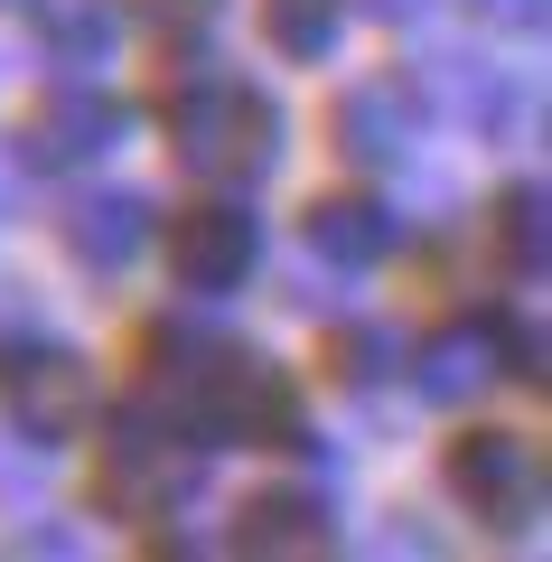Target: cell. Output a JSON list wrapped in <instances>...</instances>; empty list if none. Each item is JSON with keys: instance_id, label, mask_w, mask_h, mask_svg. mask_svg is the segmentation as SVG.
I'll list each match as a JSON object with an SVG mask.
<instances>
[{"instance_id": "1", "label": "cell", "mask_w": 552, "mask_h": 562, "mask_svg": "<svg viewBox=\"0 0 552 562\" xmlns=\"http://www.w3.org/2000/svg\"><path fill=\"white\" fill-rule=\"evenodd\" d=\"M169 140H178V160L206 169V179H254L262 160H272V103L254 94L244 76H198V85H178L169 103Z\"/></svg>"}, {"instance_id": "2", "label": "cell", "mask_w": 552, "mask_h": 562, "mask_svg": "<svg viewBox=\"0 0 552 562\" xmlns=\"http://www.w3.org/2000/svg\"><path fill=\"white\" fill-rule=\"evenodd\" d=\"M188 487H198V450H188V431H159V422L113 431V450H103V506H113L122 525H159Z\"/></svg>"}, {"instance_id": "3", "label": "cell", "mask_w": 552, "mask_h": 562, "mask_svg": "<svg viewBox=\"0 0 552 562\" xmlns=\"http://www.w3.org/2000/svg\"><path fill=\"white\" fill-rule=\"evenodd\" d=\"M450 497L469 516H487V525H533L543 516V460L515 431H469L450 450Z\"/></svg>"}, {"instance_id": "4", "label": "cell", "mask_w": 552, "mask_h": 562, "mask_svg": "<svg viewBox=\"0 0 552 562\" xmlns=\"http://www.w3.org/2000/svg\"><path fill=\"white\" fill-rule=\"evenodd\" d=\"M413 122H421V94L403 76H356L347 94L328 103V140L347 160L384 169V160H413Z\"/></svg>"}, {"instance_id": "5", "label": "cell", "mask_w": 552, "mask_h": 562, "mask_svg": "<svg viewBox=\"0 0 552 562\" xmlns=\"http://www.w3.org/2000/svg\"><path fill=\"white\" fill-rule=\"evenodd\" d=\"M169 262H178L188 291H235L262 262V225L244 216V206H188V216L169 225Z\"/></svg>"}, {"instance_id": "6", "label": "cell", "mask_w": 552, "mask_h": 562, "mask_svg": "<svg viewBox=\"0 0 552 562\" xmlns=\"http://www.w3.org/2000/svg\"><path fill=\"white\" fill-rule=\"evenodd\" d=\"M113 132H122L113 94H94V85H47L38 113L20 122V150L38 169H76V160H94V150H113Z\"/></svg>"}, {"instance_id": "7", "label": "cell", "mask_w": 552, "mask_h": 562, "mask_svg": "<svg viewBox=\"0 0 552 562\" xmlns=\"http://www.w3.org/2000/svg\"><path fill=\"white\" fill-rule=\"evenodd\" d=\"M10 394H20V422L38 441H76L85 422H94V366L66 357V347H29Z\"/></svg>"}, {"instance_id": "8", "label": "cell", "mask_w": 552, "mask_h": 562, "mask_svg": "<svg viewBox=\"0 0 552 562\" xmlns=\"http://www.w3.org/2000/svg\"><path fill=\"white\" fill-rule=\"evenodd\" d=\"M496 375H506L496 319H450V328H431V338L413 347V384L431 403H469V394H487Z\"/></svg>"}, {"instance_id": "9", "label": "cell", "mask_w": 552, "mask_h": 562, "mask_svg": "<svg viewBox=\"0 0 552 562\" xmlns=\"http://www.w3.org/2000/svg\"><path fill=\"white\" fill-rule=\"evenodd\" d=\"M235 543L244 553H281V562H309L337 543V516L309 497V487H272V497H254L235 516Z\"/></svg>"}, {"instance_id": "10", "label": "cell", "mask_w": 552, "mask_h": 562, "mask_svg": "<svg viewBox=\"0 0 552 562\" xmlns=\"http://www.w3.org/2000/svg\"><path fill=\"white\" fill-rule=\"evenodd\" d=\"M384 244H394V216H384L375 198H318V206H309V254L337 262V272L375 262Z\"/></svg>"}, {"instance_id": "11", "label": "cell", "mask_w": 552, "mask_h": 562, "mask_svg": "<svg viewBox=\"0 0 552 562\" xmlns=\"http://www.w3.org/2000/svg\"><path fill=\"white\" fill-rule=\"evenodd\" d=\"M140 225H150V206H140L132 188H113V198H85L76 216H66V244H76V262H94V272H122V262L140 254Z\"/></svg>"}, {"instance_id": "12", "label": "cell", "mask_w": 552, "mask_h": 562, "mask_svg": "<svg viewBox=\"0 0 552 562\" xmlns=\"http://www.w3.org/2000/svg\"><path fill=\"white\" fill-rule=\"evenodd\" d=\"M487 254L506 262V272H543V188L533 179H515V188H496V206H487Z\"/></svg>"}, {"instance_id": "13", "label": "cell", "mask_w": 552, "mask_h": 562, "mask_svg": "<svg viewBox=\"0 0 552 562\" xmlns=\"http://www.w3.org/2000/svg\"><path fill=\"white\" fill-rule=\"evenodd\" d=\"M262 38L281 47V57H328L337 47V0H262Z\"/></svg>"}, {"instance_id": "14", "label": "cell", "mask_w": 552, "mask_h": 562, "mask_svg": "<svg viewBox=\"0 0 552 562\" xmlns=\"http://www.w3.org/2000/svg\"><path fill=\"white\" fill-rule=\"evenodd\" d=\"M113 0H47L38 10V29H47V47H66V57H85V47H103L113 38Z\"/></svg>"}, {"instance_id": "15", "label": "cell", "mask_w": 552, "mask_h": 562, "mask_svg": "<svg viewBox=\"0 0 552 562\" xmlns=\"http://www.w3.org/2000/svg\"><path fill=\"white\" fill-rule=\"evenodd\" d=\"M328 366H347V384H375L394 347H384V328H328Z\"/></svg>"}, {"instance_id": "16", "label": "cell", "mask_w": 552, "mask_h": 562, "mask_svg": "<svg viewBox=\"0 0 552 562\" xmlns=\"http://www.w3.org/2000/svg\"><path fill=\"white\" fill-rule=\"evenodd\" d=\"M140 29H159V38H178V29H206V0H122Z\"/></svg>"}, {"instance_id": "17", "label": "cell", "mask_w": 552, "mask_h": 562, "mask_svg": "<svg viewBox=\"0 0 552 562\" xmlns=\"http://www.w3.org/2000/svg\"><path fill=\"white\" fill-rule=\"evenodd\" d=\"M477 10H496L506 29H533V20H543V0H477Z\"/></svg>"}, {"instance_id": "18", "label": "cell", "mask_w": 552, "mask_h": 562, "mask_svg": "<svg viewBox=\"0 0 552 562\" xmlns=\"http://www.w3.org/2000/svg\"><path fill=\"white\" fill-rule=\"evenodd\" d=\"M365 10H384V20H403V10H421V0H365Z\"/></svg>"}]
</instances>
